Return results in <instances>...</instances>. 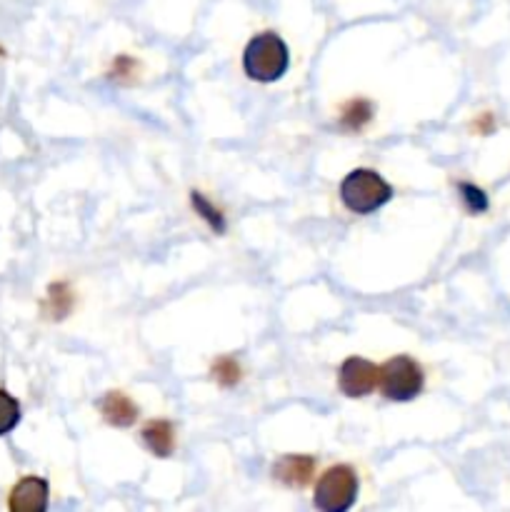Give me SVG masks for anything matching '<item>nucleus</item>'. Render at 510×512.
I'll return each mask as SVG.
<instances>
[{"mask_svg":"<svg viewBox=\"0 0 510 512\" xmlns=\"http://www.w3.org/2000/svg\"><path fill=\"white\" fill-rule=\"evenodd\" d=\"M140 440L155 458H170L175 450V428L170 420H148L140 430Z\"/></svg>","mask_w":510,"mask_h":512,"instance_id":"1a4fd4ad","label":"nucleus"},{"mask_svg":"<svg viewBox=\"0 0 510 512\" xmlns=\"http://www.w3.org/2000/svg\"><path fill=\"white\" fill-rule=\"evenodd\" d=\"M23 420V408H20V400L15 395H10L8 390L0 388V438L8 433H13L15 428Z\"/></svg>","mask_w":510,"mask_h":512,"instance_id":"f8f14e48","label":"nucleus"},{"mask_svg":"<svg viewBox=\"0 0 510 512\" xmlns=\"http://www.w3.org/2000/svg\"><path fill=\"white\" fill-rule=\"evenodd\" d=\"M0 55H3V50H0Z\"/></svg>","mask_w":510,"mask_h":512,"instance_id":"a211bd4d","label":"nucleus"},{"mask_svg":"<svg viewBox=\"0 0 510 512\" xmlns=\"http://www.w3.org/2000/svg\"><path fill=\"white\" fill-rule=\"evenodd\" d=\"M315 465L318 463H315L313 455H283L280 460H275L273 478L288 488L300 490L313 480Z\"/></svg>","mask_w":510,"mask_h":512,"instance_id":"0eeeda50","label":"nucleus"},{"mask_svg":"<svg viewBox=\"0 0 510 512\" xmlns=\"http://www.w3.org/2000/svg\"><path fill=\"white\" fill-rule=\"evenodd\" d=\"M378 385V365L365 358L343 360L338 370V388L345 398H365Z\"/></svg>","mask_w":510,"mask_h":512,"instance_id":"39448f33","label":"nucleus"},{"mask_svg":"<svg viewBox=\"0 0 510 512\" xmlns=\"http://www.w3.org/2000/svg\"><path fill=\"white\" fill-rule=\"evenodd\" d=\"M50 503V485L45 478H20L18 483L10 488L8 495V510L10 512H45Z\"/></svg>","mask_w":510,"mask_h":512,"instance_id":"423d86ee","label":"nucleus"},{"mask_svg":"<svg viewBox=\"0 0 510 512\" xmlns=\"http://www.w3.org/2000/svg\"><path fill=\"white\" fill-rule=\"evenodd\" d=\"M360 480L350 465H333L315 483L313 505L320 512H345L358 500Z\"/></svg>","mask_w":510,"mask_h":512,"instance_id":"20e7f679","label":"nucleus"},{"mask_svg":"<svg viewBox=\"0 0 510 512\" xmlns=\"http://www.w3.org/2000/svg\"><path fill=\"white\" fill-rule=\"evenodd\" d=\"M210 373H213V378L218 380V385H223V388H235V385L240 383V365L235 358H218L213 363V368H210Z\"/></svg>","mask_w":510,"mask_h":512,"instance_id":"4468645a","label":"nucleus"},{"mask_svg":"<svg viewBox=\"0 0 510 512\" xmlns=\"http://www.w3.org/2000/svg\"><path fill=\"white\" fill-rule=\"evenodd\" d=\"M340 200L350 213L370 215L393 200V188L375 170L355 168L340 183Z\"/></svg>","mask_w":510,"mask_h":512,"instance_id":"f03ea898","label":"nucleus"},{"mask_svg":"<svg viewBox=\"0 0 510 512\" xmlns=\"http://www.w3.org/2000/svg\"><path fill=\"white\" fill-rule=\"evenodd\" d=\"M475 130H483V135H488L493 130V123H490V115H483V118L475 123Z\"/></svg>","mask_w":510,"mask_h":512,"instance_id":"f3484780","label":"nucleus"},{"mask_svg":"<svg viewBox=\"0 0 510 512\" xmlns=\"http://www.w3.org/2000/svg\"><path fill=\"white\" fill-rule=\"evenodd\" d=\"M190 203H193L195 213H198L200 218H203L205 223L215 230V233L218 235L225 233V228H228V225H225V215L220 213V210L215 208V205L210 203L203 193H200V190H193V193H190Z\"/></svg>","mask_w":510,"mask_h":512,"instance_id":"ddd939ff","label":"nucleus"},{"mask_svg":"<svg viewBox=\"0 0 510 512\" xmlns=\"http://www.w3.org/2000/svg\"><path fill=\"white\" fill-rule=\"evenodd\" d=\"M100 413H103L105 423L113 425V428H130L138 420V405L123 390H110L100 400Z\"/></svg>","mask_w":510,"mask_h":512,"instance_id":"6e6552de","label":"nucleus"},{"mask_svg":"<svg viewBox=\"0 0 510 512\" xmlns=\"http://www.w3.org/2000/svg\"><path fill=\"white\" fill-rule=\"evenodd\" d=\"M378 385L388 400L410 403V400L423 393V365L410 358V355H395V358L385 360L378 368Z\"/></svg>","mask_w":510,"mask_h":512,"instance_id":"7ed1b4c3","label":"nucleus"},{"mask_svg":"<svg viewBox=\"0 0 510 512\" xmlns=\"http://www.w3.org/2000/svg\"><path fill=\"white\" fill-rule=\"evenodd\" d=\"M370 120H373V103L365 98L350 100V103H345L343 110H340V125H343L345 130H350V133L363 130Z\"/></svg>","mask_w":510,"mask_h":512,"instance_id":"9b49d317","label":"nucleus"},{"mask_svg":"<svg viewBox=\"0 0 510 512\" xmlns=\"http://www.w3.org/2000/svg\"><path fill=\"white\" fill-rule=\"evenodd\" d=\"M290 50L283 43V38L270 30L258 33L250 38V43L243 50V70L250 80L258 83H275L288 73Z\"/></svg>","mask_w":510,"mask_h":512,"instance_id":"f257e3e1","label":"nucleus"},{"mask_svg":"<svg viewBox=\"0 0 510 512\" xmlns=\"http://www.w3.org/2000/svg\"><path fill=\"white\" fill-rule=\"evenodd\" d=\"M135 70V60L128 58V55H120L118 60H115L113 65V78H125V75H130Z\"/></svg>","mask_w":510,"mask_h":512,"instance_id":"dca6fc26","label":"nucleus"},{"mask_svg":"<svg viewBox=\"0 0 510 512\" xmlns=\"http://www.w3.org/2000/svg\"><path fill=\"white\" fill-rule=\"evenodd\" d=\"M458 193H460V200H463V205H465V210H468V213L480 215V213H485V210H488L490 200H488V195H485L483 190L478 188V185L458 183Z\"/></svg>","mask_w":510,"mask_h":512,"instance_id":"2eb2a0df","label":"nucleus"},{"mask_svg":"<svg viewBox=\"0 0 510 512\" xmlns=\"http://www.w3.org/2000/svg\"><path fill=\"white\" fill-rule=\"evenodd\" d=\"M75 295L70 290L68 283H53L48 288V298H45L43 310L48 313L50 320H63L68 318L70 310H73Z\"/></svg>","mask_w":510,"mask_h":512,"instance_id":"9d476101","label":"nucleus"}]
</instances>
